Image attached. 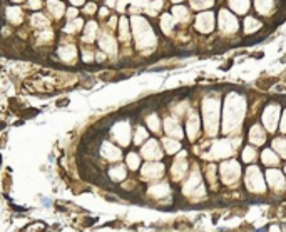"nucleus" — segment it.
I'll return each instance as SVG.
<instances>
[{"label":"nucleus","instance_id":"obj_1","mask_svg":"<svg viewBox=\"0 0 286 232\" xmlns=\"http://www.w3.org/2000/svg\"><path fill=\"white\" fill-rule=\"evenodd\" d=\"M37 114H39V110H37V109H29V107H27L25 110H22V112H20V115H22V117H24V119L35 117V115H37Z\"/></svg>","mask_w":286,"mask_h":232},{"label":"nucleus","instance_id":"obj_2","mask_svg":"<svg viewBox=\"0 0 286 232\" xmlns=\"http://www.w3.org/2000/svg\"><path fill=\"white\" fill-rule=\"evenodd\" d=\"M57 107H64V105H69V99H60V100H57V104H55Z\"/></svg>","mask_w":286,"mask_h":232},{"label":"nucleus","instance_id":"obj_3","mask_svg":"<svg viewBox=\"0 0 286 232\" xmlns=\"http://www.w3.org/2000/svg\"><path fill=\"white\" fill-rule=\"evenodd\" d=\"M5 125H7L5 122H0V130H4V129H5Z\"/></svg>","mask_w":286,"mask_h":232},{"label":"nucleus","instance_id":"obj_4","mask_svg":"<svg viewBox=\"0 0 286 232\" xmlns=\"http://www.w3.org/2000/svg\"><path fill=\"white\" fill-rule=\"evenodd\" d=\"M258 232H268V227H265V229H259Z\"/></svg>","mask_w":286,"mask_h":232},{"label":"nucleus","instance_id":"obj_5","mask_svg":"<svg viewBox=\"0 0 286 232\" xmlns=\"http://www.w3.org/2000/svg\"><path fill=\"white\" fill-rule=\"evenodd\" d=\"M0 70H2V67H0Z\"/></svg>","mask_w":286,"mask_h":232}]
</instances>
